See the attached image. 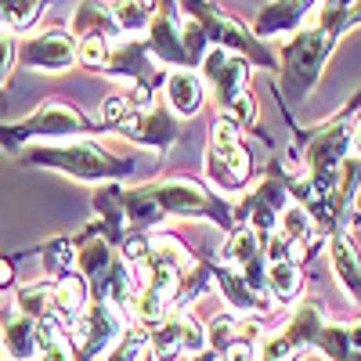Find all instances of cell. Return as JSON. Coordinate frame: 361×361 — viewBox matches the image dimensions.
<instances>
[{"instance_id": "20", "label": "cell", "mask_w": 361, "mask_h": 361, "mask_svg": "<svg viewBox=\"0 0 361 361\" xmlns=\"http://www.w3.org/2000/svg\"><path fill=\"white\" fill-rule=\"evenodd\" d=\"M0 350L8 354V361H37V318L11 311L0 329Z\"/></svg>"}, {"instance_id": "15", "label": "cell", "mask_w": 361, "mask_h": 361, "mask_svg": "<svg viewBox=\"0 0 361 361\" xmlns=\"http://www.w3.org/2000/svg\"><path fill=\"white\" fill-rule=\"evenodd\" d=\"M199 76L209 80L217 105H228L235 94L250 90V62H243L238 54H228L224 47H209V54L199 66Z\"/></svg>"}, {"instance_id": "3", "label": "cell", "mask_w": 361, "mask_h": 361, "mask_svg": "<svg viewBox=\"0 0 361 361\" xmlns=\"http://www.w3.org/2000/svg\"><path fill=\"white\" fill-rule=\"evenodd\" d=\"M22 159L29 166H47L58 173H69L87 185H98V180H127L134 173V159H119L109 148H102L94 137L76 141V145H33L25 148Z\"/></svg>"}, {"instance_id": "38", "label": "cell", "mask_w": 361, "mask_h": 361, "mask_svg": "<svg viewBox=\"0 0 361 361\" xmlns=\"http://www.w3.org/2000/svg\"><path fill=\"white\" fill-rule=\"evenodd\" d=\"M350 148L361 156V112L354 116V123H350Z\"/></svg>"}, {"instance_id": "35", "label": "cell", "mask_w": 361, "mask_h": 361, "mask_svg": "<svg viewBox=\"0 0 361 361\" xmlns=\"http://www.w3.org/2000/svg\"><path fill=\"white\" fill-rule=\"evenodd\" d=\"M15 62H18V40H15V33L0 29V87L8 83V76H11Z\"/></svg>"}, {"instance_id": "8", "label": "cell", "mask_w": 361, "mask_h": 361, "mask_svg": "<svg viewBox=\"0 0 361 361\" xmlns=\"http://www.w3.org/2000/svg\"><path fill=\"white\" fill-rule=\"evenodd\" d=\"M66 333L73 336L69 343H73L76 361H98L119 343V336L127 333V318L116 314L105 300H90L87 311L66 329Z\"/></svg>"}, {"instance_id": "37", "label": "cell", "mask_w": 361, "mask_h": 361, "mask_svg": "<svg viewBox=\"0 0 361 361\" xmlns=\"http://www.w3.org/2000/svg\"><path fill=\"white\" fill-rule=\"evenodd\" d=\"M354 25H361V0H350L347 11H343V33L354 29Z\"/></svg>"}, {"instance_id": "22", "label": "cell", "mask_w": 361, "mask_h": 361, "mask_svg": "<svg viewBox=\"0 0 361 361\" xmlns=\"http://www.w3.org/2000/svg\"><path fill=\"white\" fill-rule=\"evenodd\" d=\"M314 350L325 354L329 361H361V322L357 325H350V322L325 325Z\"/></svg>"}, {"instance_id": "6", "label": "cell", "mask_w": 361, "mask_h": 361, "mask_svg": "<svg viewBox=\"0 0 361 361\" xmlns=\"http://www.w3.org/2000/svg\"><path fill=\"white\" fill-rule=\"evenodd\" d=\"M250 177H253V156L243 141V127L221 116L206 145V185L221 195H235L250 185Z\"/></svg>"}, {"instance_id": "21", "label": "cell", "mask_w": 361, "mask_h": 361, "mask_svg": "<svg viewBox=\"0 0 361 361\" xmlns=\"http://www.w3.org/2000/svg\"><path fill=\"white\" fill-rule=\"evenodd\" d=\"M69 33L80 40V37H109V40H119V25L112 18V8L105 0H80L73 18H69Z\"/></svg>"}, {"instance_id": "10", "label": "cell", "mask_w": 361, "mask_h": 361, "mask_svg": "<svg viewBox=\"0 0 361 361\" xmlns=\"http://www.w3.org/2000/svg\"><path fill=\"white\" fill-rule=\"evenodd\" d=\"M289 202H293L289 185H286L279 173H267L264 180H257V185H253L250 195H243V199L231 206V217H235V224H246L260 238H267L271 231H279V221H282Z\"/></svg>"}, {"instance_id": "13", "label": "cell", "mask_w": 361, "mask_h": 361, "mask_svg": "<svg viewBox=\"0 0 361 361\" xmlns=\"http://www.w3.org/2000/svg\"><path fill=\"white\" fill-rule=\"evenodd\" d=\"M311 11H314V0H271V4H264L253 18V37L260 44L289 40L307 25Z\"/></svg>"}, {"instance_id": "2", "label": "cell", "mask_w": 361, "mask_h": 361, "mask_svg": "<svg viewBox=\"0 0 361 361\" xmlns=\"http://www.w3.org/2000/svg\"><path fill=\"white\" fill-rule=\"evenodd\" d=\"M123 209H127L130 228H137V231L156 228L166 217H209L217 228L235 231L231 206H224L217 195H209L199 180H188V177H170V180H156V185L127 188Z\"/></svg>"}, {"instance_id": "24", "label": "cell", "mask_w": 361, "mask_h": 361, "mask_svg": "<svg viewBox=\"0 0 361 361\" xmlns=\"http://www.w3.org/2000/svg\"><path fill=\"white\" fill-rule=\"evenodd\" d=\"M109 8L119 25V37H145L156 15V0H112Z\"/></svg>"}, {"instance_id": "23", "label": "cell", "mask_w": 361, "mask_h": 361, "mask_svg": "<svg viewBox=\"0 0 361 361\" xmlns=\"http://www.w3.org/2000/svg\"><path fill=\"white\" fill-rule=\"evenodd\" d=\"M37 361H76L66 325L54 314L37 322Z\"/></svg>"}, {"instance_id": "11", "label": "cell", "mask_w": 361, "mask_h": 361, "mask_svg": "<svg viewBox=\"0 0 361 361\" xmlns=\"http://www.w3.org/2000/svg\"><path fill=\"white\" fill-rule=\"evenodd\" d=\"M116 134L134 141V145H148V148H156V152H166V148L180 137V123L170 112V105H163L156 98L148 109H130V116L116 127Z\"/></svg>"}, {"instance_id": "25", "label": "cell", "mask_w": 361, "mask_h": 361, "mask_svg": "<svg viewBox=\"0 0 361 361\" xmlns=\"http://www.w3.org/2000/svg\"><path fill=\"white\" fill-rule=\"evenodd\" d=\"M267 293L275 304H293L304 293V271H300V264H293V260L271 264L267 267Z\"/></svg>"}, {"instance_id": "30", "label": "cell", "mask_w": 361, "mask_h": 361, "mask_svg": "<svg viewBox=\"0 0 361 361\" xmlns=\"http://www.w3.org/2000/svg\"><path fill=\"white\" fill-rule=\"evenodd\" d=\"M206 340H209V350L214 354H224L238 340V314H231V311L217 314L214 322H209V329H206Z\"/></svg>"}, {"instance_id": "29", "label": "cell", "mask_w": 361, "mask_h": 361, "mask_svg": "<svg viewBox=\"0 0 361 361\" xmlns=\"http://www.w3.org/2000/svg\"><path fill=\"white\" fill-rule=\"evenodd\" d=\"M109 51H112V40H109V37H80V40H76V66L94 69V73H105Z\"/></svg>"}, {"instance_id": "27", "label": "cell", "mask_w": 361, "mask_h": 361, "mask_svg": "<svg viewBox=\"0 0 361 361\" xmlns=\"http://www.w3.org/2000/svg\"><path fill=\"white\" fill-rule=\"evenodd\" d=\"M51 4V0H0V25L8 29V33H22V29H29L40 11Z\"/></svg>"}, {"instance_id": "9", "label": "cell", "mask_w": 361, "mask_h": 361, "mask_svg": "<svg viewBox=\"0 0 361 361\" xmlns=\"http://www.w3.org/2000/svg\"><path fill=\"white\" fill-rule=\"evenodd\" d=\"M105 76H112L119 83L127 80L130 83L127 90H152V94H159V87L166 83V66H159L152 58L145 37H119V40H112Z\"/></svg>"}, {"instance_id": "7", "label": "cell", "mask_w": 361, "mask_h": 361, "mask_svg": "<svg viewBox=\"0 0 361 361\" xmlns=\"http://www.w3.org/2000/svg\"><path fill=\"white\" fill-rule=\"evenodd\" d=\"M325 325L329 322H325L322 300H304L279 333H271V336L264 333V340L257 347V361H304V354L314 350Z\"/></svg>"}, {"instance_id": "14", "label": "cell", "mask_w": 361, "mask_h": 361, "mask_svg": "<svg viewBox=\"0 0 361 361\" xmlns=\"http://www.w3.org/2000/svg\"><path fill=\"white\" fill-rule=\"evenodd\" d=\"M152 347L159 361H170V357H180V350H188V354H199L206 350V329L188 314V311H173L166 322H159L152 333Z\"/></svg>"}, {"instance_id": "33", "label": "cell", "mask_w": 361, "mask_h": 361, "mask_svg": "<svg viewBox=\"0 0 361 361\" xmlns=\"http://www.w3.org/2000/svg\"><path fill=\"white\" fill-rule=\"evenodd\" d=\"M228 119H235L238 127H257L260 119V109H257V98L250 94V90H243V94H235L228 105H221Z\"/></svg>"}, {"instance_id": "12", "label": "cell", "mask_w": 361, "mask_h": 361, "mask_svg": "<svg viewBox=\"0 0 361 361\" xmlns=\"http://www.w3.org/2000/svg\"><path fill=\"white\" fill-rule=\"evenodd\" d=\"M18 62L40 73H69L76 66V37L66 29H47V33L18 44Z\"/></svg>"}, {"instance_id": "1", "label": "cell", "mask_w": 361, "mask_h": 361, "mask_svg": "<svg viewBox=\"0 0 361 361\" xmlns=\"http://www.w3.org/2000/svg\"><path fill=\"white\" fill-rule=\"evenodd\" d=\"M343 11H347V0H314L307 25L282 44L279 73L293 102H307L314 94L329 54L343 37Z\"/></svg>"}, {"instance_id": "18", "label": "cell", "mask_w": 361, "mask_h": 361, "mask_svg": "<svg viewBox=\"0 0 361 361\" xmlns=\"http://www.w3.org/2000/svg\"><path fill=\"white\" fill-rule=\"evenodd\" d=\"M87 304H90V286L80 271H66L51 282V314L66 329L87 311Z\"/></svg>"}, {"instance_id": "28", "label": "cell", "mask_w": 361, "mask_h": 361, "mask_svg": "<svg viewBox=\"0 0 361 361\" xmlns=\"http://www.w3.org/2000/svg\"><path fill=\"white\" fill-rule=\"evenodd\" d=\"M15 311L29 314V318H47L51 314V282H33L15 289Z\"/></svg>"}, {"instance_id": "36", "label": "cell", "mask_w": 361, "mask_h": 361, "mask_svg": "<svg viewBox=\"0 0 361 361\" xmlns=\"http://www.w3.org/2000/svg\"><path fill=\"white\" fill-rule=\"evenodd\" d=\"M0 289H15V264L8 257H0Z\"/></svg>"}, {"instance_id": "32", "label": "cell", "mask_w": 361, "mask_h": 361, "mask_svg": "<svg viewBox=\"0 0 361 361\" xmlns=\"http://www.w3.org/2000/svg\"><path fill=\"white\" fill-rule=\"evenodd\" d=\"M44 267L51 271L54 279L66 275V271H73L76 267V243L73 238H58V243H51L44 250Z\"/></svg>"}, {"instance_id": "19", "label": "cell", "mask_w": 361, "mask_h": 361, "mask_svg": "<svg viewBox=\"0 0 361 361\" xmlns=\"http://www.w3.org/2000/svg\"><path fill=\"white\" fill-rule=\"evenodd\" d=\"M163 94H166V105L173 116L180 119H192L199 109H202V76L195 69H170L166 73V83H163Z\"/></svg>"}, {"instance_id": "4", "label": "cell", "mask_w": 361, "mask_h": 361, "mask_svg": "<svg viewBox=\"0 0 361 361\" xmlns=\"http://www.w3.org/2000/svg\"><path fill=\"white\" fill-rule=\"evenodd\" d=\"M102 127L94 119H87L73 102L66 98H47L18 123L0 127V148L22 152L25 145H40L47 137H80V134H98Z\"/></svg>"}, {"instance_id": "16", "label": "cell", "mask_w": 361, "mask_h": 361, "mask_svg": "<svg viewBox=\"0 0 361 361\" xmlns=\"http://www.w3.org/2000/svg\"><path fill=\"white\" fill-rule=\"evenodd\" d=\"M112 264H116V253H112L109 235H105L102 228H90L80 243H76V271L87 279L90 293H94V289L109 279Z\"/></svg>"}, {"instance_id": "39", "label": "cell", "mask_w": 361, "mask_h": 361, "mask_svg": "<svg viewBox=\"0 0 361 361\" xmlns=\"http://www.w3.org/2000/svg\"><path fill=\"white\" fill-rule=\"evenodd\" d=\"M192 361H221V357H217V354H214V350H199V354H195V357H192Z\"/></svg>"}, {"instance_id": "31", "label": "cell", "mask_w": 361, "mask_h": 361, "mask_svg": "<svg viewBox=\"0 0 361 361\" xmlns=\"http://www.w3.org/2000/svg\"><path fill=\"white\" fill-rule=\"evenodd\" d=\"M145 347H148V329L134 325V329H127V333L119 336V343L105 354V361H137L145 354Z\"/></svg>"}, {"instance_id": "17", "label": "cell", "mask_w": 361, "mask_h": 361, "mask_svg": "<svg viewBox=\"0 0 361 361\" xmlns=\"http://www.w3.org/2000/svg\"><path fill=\"white\" fill-rule=\"evenodd\" d=\"M329 264H333V275L343 293L354 300V307H361V250L347 231L329 235Z\"/></svg>"}, {"instance_id": "34", "label": "cell", "mask_w": 361, "mask_h": 361, "mask_svg": "<svg viewBox=\"0 0 361 361\" xmlns=\"http://www.w3.org/2000/svg\"><path fill=\"white\" fill-rule=\"evenodd\" d=\"M130 98L127 94H112V98H105V105H102V116H98V127L102 130H116L123 119L130 116Z\"/></svg>"}, {"instance_id": "26", "label": "cell", "mask_w": 361, "mask_h": 361, "mask_svg": "<svg viewBox=\"0 0 361 361\" xmlns=\"http://www.w3.org/2000/svg\"><path fill=\"white\" fill-rule=\"evenodd\" d=\"M357 192H361V156L350 152L333 173V202L340 209H347V206H354Z\"/></svg>"}, {"instance_id": "5", "label": "cell", "mask_w": 361, "mask_h": 361, "mask_svg": "<svg viewBox=\"0 0 361 361\" xmlns=\"http://www.w3.org/2000/svg\"><path fill=\"white\" fill-rule=\"evenodd\" d=\"M177 8L185 11L192 22H199V29L206 33L209 47H224L228 54H238L243 62L250 66H260L267 73L279 69V58L267 51V44H260L253 37V29H246L235 15L221 11L214 0H177Z\"/></svg>"}]
</instances>
